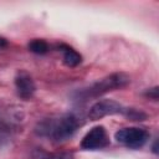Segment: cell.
Segmentation results:
<instances>
[{"instance_id":"4","label":"cell","mask_w":159,"mask_h":159,"mask_svg":"<svg viewBox=\"0 0 159 159\" xmlns=\"http://www.w3.org/2000/svg\"><path fill=\"white\" fill-rule=\"evenodd\" d=\"M114 139L127 148L139 149L149 139V133L139 127H128L117 130L114 134Z\"/></svg>"},{"instance_id":"1","label":"cell","mask_w":159,"mask_h":159,"mask_svg":"<svg viewBox=\"0 0 159 159\" xmlns=\"http://www.w3.org/2000/svg\"><path fill=\"white\" fill-rule=\"evenodd\" d=\"M78 124V119L75 114L66 113L58 118L43 119L37 124L35 130L41 137H47L56 142H62L75 134Z\"/></svg>"},{"instance_id":"11","label":"cell","mask_w":159,"mask_h":159,"mask_svg":"<svg viewBox=\"0 0 159 159\" xmlns=\"http://www.w3.org/2000/svg\"><path fill=\"white\" fill-rule=\"evenodd\" d=\"M6 46H7V41H6L4 37H1V36H0V48L6 47Z\"/></svg>"},{"instance_id":"6","label":"cell","mask_w":159,"mask_h":159,"mask_svg":"<svg viewBox=\"0 0 159 159\" xmlns=\"http://www.w3.org/2000/svg\"><path fill=\"white\" fill-rule=\"evenodd\" d=\"M15 87H16L17 94L21 98H24V99L31 98L32 94L36 91V86H35L34 80L26 72H20L16 76V78H15Z\"/></svg>"},{"instance_id":"7","label":"cell","mask_w":159,"mask_h":159,"mask_svg":"<svg viewBox=\"0 0 159 159\" xmlns=\"http://www.w3.org/2000/svg\"><path fill=\"white\" fill-rule=\"evenodd\" d=\"M61 51L63 53V62L68 67H76V66H78L81 63V61H82L81 55L76 50H73L72 47L62 45L61 46Z\"/></svg>"},{"instance_id":"3","label":"cell","mask_w":159,"mask_h":159,"mask_svg":"<svg viewBox=\"0 0 159 159\" xmlns=\"http://www.w3.org/2000/svg\"><path fill=\"white\" fill-rule=\"evenodd\" d=\"M130 82V78L123 73V72H116L112 73L109 76H106L101 80H98L97 82H94L92 86H89L87 89H84L82 92V94L88 98V97H99L107 92L114 91V89H119L125 87L128 83Z\"/></svg>"},{"instance_id":"5","label":"cell","mask_w":159,"mask_h":159,"mask_svg":"<svg viewBox=\"0 0 159 159\" xmlns=\"http://www.w3.org/2000/svg\"><path fill=\"white\" fill-rule=\"evenodd\" d=\"M108 142L109 140L106 129L102 125H97L87 132V134L83 137L81 142V148L86 150H96L106 147Z\"/></svg>"},{"instance_id":"8","label":"cell","mask_w":159,"mask_h":159,"mask_svg":"<svg viewBox=\"0 0 159 159\" xmlns=\"http://www.w3.org/2000/svg\"><path fill=\"white\" fill-rule=\"evenodd\" d=\"M32 159H73V157L70 153H50L41 149H36L32 152Z\"/></svg>"},{"instance_id":"10","label":"cell","mask_w":159,"mask_h":159,"mask_svg":"<svg viewBox=\"0 0 159 159\" xmlns=\"http://www.w3.org/2000/svg\"><path fill=\"white\" fill-rule=\"evenodd\" d=\"M145 96L147 97H149V98H152V99H158V87H154V88H150L147 93H145Z\"/></svg>"},{"instance_id":"2","label":"cell","mask_w":159,"mask_h":159,"mask_svg":"<svg viewBox=\"0 0 159 159\" xmlns=\"http://www.w3.org/2000/svg\"><path fill=\"white\" fill-rule=\"evenodd\" d=\"M113 114H123L134 120H143V118L145 117L142 112H138L132 108H127L113 99H101L97 101L94 104H92L88 112V118L92 120H97L103 117L113 116Z\"/></svg>"},{"instance_id":"9","label":"cell","mask_w":159,"mask_h":159,"mask_svg":"<svg viewBox=\"0 0 159 159\" xmlns=\"http://www.w3.org/2000/svg\"><path fill=\"white\" fill-rule=\"evenodd\" d=\"M29 50L34 53H37V55H43L48 51V45L46 41L43 40H40V39H36V40H32L30 43H29Z\"/></svg>"}]
</instances>
